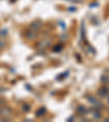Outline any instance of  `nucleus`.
<instances>
[{"instance_id":"nucleus-1","label":"nucleus","mask_w":109,"mask_h":122,"mask_svg":"<svg viewBox=\"0 0 109 122\" xmlns=\"http://www.w3.org/2000/svg\"><path fill=\"white\" fill-rule=\"evenodd\" d=\"M10 113V109H9V108H1V109H0V114H1V116H7V114H9Z\"/></svg>"},{"instance_id":"nucleus-2","label":"nucleus","mask_w":109,"mask_h":122,"mask_svg":"<svg viewBox=\"0 0 109 122\" xmlns=\"http://www.w3.org/2000/svg\"><path fill=\"white\" fill-rule=\"evenodd\" d=\"M3 46H5V43H3V41H0V48H2Z\"/></svg>"}]
</instances>
